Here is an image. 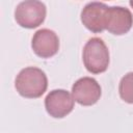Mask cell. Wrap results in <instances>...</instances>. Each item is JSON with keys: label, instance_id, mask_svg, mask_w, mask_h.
Instances as JSON below:
<instances>
[{"label": "cell", "instance_id": "1", "mask_svg": "<svg viewBox=\"0 0 133 133\" xmlns=\"http://www.w3.org/2000/svg\"><path fill=\"white\" fill-rule=\"evenodd\" d=\"M15 87L22 97L36 99L47 90L48 78L43 70L35 66H27L17 75Z\"/></svg>", "mask_w": 133, "mask_h": 133}, {"label": "cell", "instance_id": "2", "mask_svg": "<svg viewBox=\"0 0 133 133\" xmlns=\"http://www.w3.org/2000/svg\"><path fill=\"white\" fill-rule=\"evenodd\" d=\"M82 60L86 70L91 74L104 73L109 65V51L100 37L89 38L82 52Z\"/></svg>", "mask_w": 133, "mask_h": 133}, {"label": "cell", "instance_id": "3", "mask_svg": "<svg viewBox=\"0 0 133 133\" xmlns=\"http://www.w3.org/2000/svg\"><path fill=\"white\" fill-rule=\"evenodd\" d=\"M46 5L36 0H26L20 2L15 9L16 22L23 28L33 29L38 27L46 18Z\"/></svg>", "mask_w": 133, "mask_h": 133}, {"label": "cell", "instance_id": "4", "mask_svg": "<svg viewBox=\"0 0 133 133\" xmlns=\"http://www.w3.org/2000/svg\"><path fill=\"white\" fill-rule=\"evenodd\" d=\"M74 103L73 96L65 89L51 90L45 98V108L54 118H62L71 113L74 109Z\"/></svg>", "mask_w": 133, "mask_h": 133}, {"label": "cell", "instance_id": "5", "mask_svg": "<svg viewBox=\"0 0 133 133\" xmlns=\"http://www.w3.org/2000/svg\"><path fill=\"white\" fill-rule=\"evenodd\" d=\"M102 95V89L98 81L91 77H82L72 86V96L74 100L82 106H91L96 104Z\"/></svg>", "mask_w": 133, "mask_h": 133}, {"label": "cell", "instance_id": "6", "mask_svg": "<svg viewBox=\"0 0 133 133\" xmlns=\"http://www.w3.org/2000/svg\"><path fill=\"white\" fill-rule=\"evenodd\" d=\"M108 5L103 2H89L81 11L82 24L91 32L100 33L106 29Z\"/></svg>", "mask_w": 133, "mask_h": 133}, {"label": "cell", "instance_id": "7", "mask_svg": "<svg viewBox=\"0 0 133 133\" xmlns=\"http://www.w3.org/2000/svg\"><path fill=\"white\" fill-rule=\"evenodd\" d=\"M33 52L41 58H50L59 50V38L57 34L48 28L37 30L31 42Z\"/></svg>", "mask_w": 133, "mask_h": 133}, {"label": "cell", "instance_id": "8", "mask_svg": "<svg viewBox=\"0 0 133 133\" xmlns=\"http://www.w3.org/2000/svg\"><path fill=\"white\" fill-rule=\"evenodd\" d=\"M133 25V15L130 9L123 6H108L106 30L114 35L127 33Z\"/></svg>", "mask_w": 133, "mask_h": 133}, {"label": "cell", "instance_id": "9", "mask_svg": "<svg viewBox=\"0 0 133 133\" xmlns=\"http://www.w3.org/2000/svg\"><path fill=\"white\" fill-rule=\"evenodd\" d=\"M118 92L123 101L129 104H133V72L127 73L121 79Z\"/></svg>", "mask_w": 133, "mask_h": 133}, {"label": "cell", "instance_id": "10", "mask_svg": "<svg viewBox=\"0 0 133 133\" xmlns=\"http://www.w3.org/2000/svg\"><path fill=\"white\" fill-rule=\"evenodd\" d=\"M129 4H130V5L133 7V0H130V1H129Z\"/></svg>", "mask_w": 133, "mask_h": 133}]
</instances>
